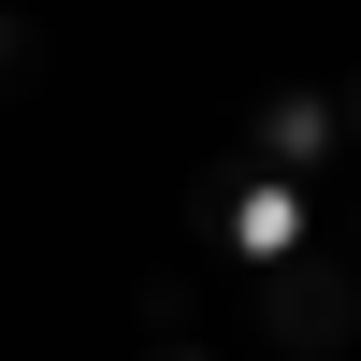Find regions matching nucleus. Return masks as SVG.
<instances>
[{
  "mask_svg": "<svg viewBox=\"0 0 361 361\" xmlns=\"http://www.w3.org/2000/svg\"><path fill=\"white\" fill-rule=\"evenodd\" d=\"M246 159H260V173H304V188L361 173V145H347V102H333V87H260V102H246Z\"/></svg>",
  "mask_w": 361,
  "mask_h": 361,
  "instance_id": "3",
  "label": "nucleus"
},
{
  "mask_svg": "<svg viewBox=\"0 0 361 361\" xmlns=\"http://www.w3.org/2000/svg\"><path fill=\"white\" fill-rule=\"evenodd\" d=\"M188 246L246 289V275H275V260H304V246H318V188H304V173H260L246 145H231V159H202V173H188Z\"/></svg>",
  "mask_w": 361,
  "mask_h": 361,
  "instance_id": "1",
  "label": "nucleus"
},
{
  "mask_svg": "<svg viewBox=\"0 0 361 361\" xmlns=\"http://www.w3.org/2000/svg\"><path fill=\"white\" fill-rule=\"evenodd\" d=\"M29 87H44V29L0 0V102H29Z\"/></svg>",
  "mask_w": 361,
  "mask_h": 361,
  "instance_id": "5",
  "label": "nucleus"
},
{
  "mask_svg": "<svg viewBox=\"0 0 361 361\" xmlns=\"http://www.w3.org/2000/svg\"><path fill=\"white\" fill-rule=\"evenodd\" d=\"M217 289H231V275H173V304L145 318L130 361H217Z\"/></svg>",
  "mask_w": 361,
  "mask_h": 361,
  "instance_id": "4",
  "label": "nucleus"
},
{
  "mask_svg": "<svg viewBox=\"0 0 361 361\" xmlns=\"http://www.w3.org/2000/svg\"><path fill=\"white\" fill-rule=\"evenodd\" d=\"M333 102H347V145H361V58H347V73H333Z\"/></svg>",
  "mask_w": 361,
  "mask_h": 361,
  "instance_id": "6",
  "label": "nucleus"
},
{
  "mask_svg": "<svg viewBox=\"0 0 361 361\" xmlns=\"http://www.w3.org/2000/svg\"><path fill=\"white\" fill-rule=\"evenodd\" d=\"M246 333L275 347V361H333L347 333H361V260L318 231L304 260H275V275H246Z\"/></svg>",
  "mask_w": 361,
  "mask_h": 361,
  "instance_id": "2",
  "label": "nucleus"
}]
</instances>
